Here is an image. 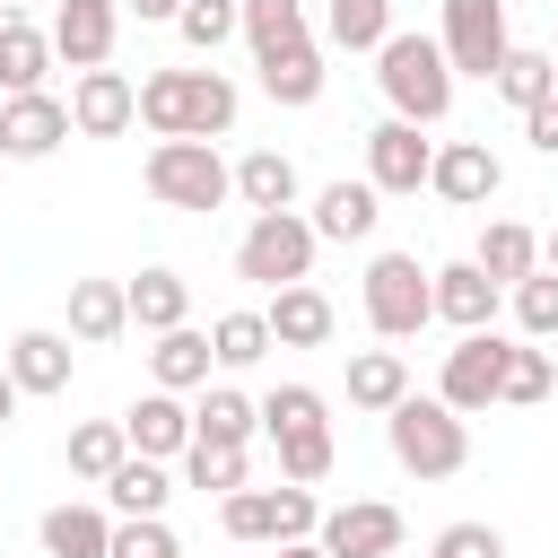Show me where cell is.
Wrapping results in <instances>:
<instances>
[{"instance_id": "9c48e42d", "label": "cell", "mask_w": 558, "mask_h": 558, "mask_svg": "<svg viewBox=\"0 0 558 558\" xmlns=\"http://www.w3.org/2000/svg\"><path fill=\"white\" fill-rule=\"evenodd\" d=\"M445 61L453 70H471V78H497V61L514 52V35H506V0H445Z\"/></svg>"}, {"instance_id": "ffe728a7", "label": "cell", "mask_w": 558, "mask_h": 558, "mask_svg": "<svg viewBox=\"0 0 558 558\" xmlns=\"http://www.w3.org/2000/svg\"><path fill=\"white\" fill-rule=\"evenodd\" d=\"M436 314H445L453 331H488V323H497V279H488L480 262H445V270H436Z\"/></svg>"}, {"instance_id": "c3c4849f", "label": "cell", "mask_w": 558, "mask_h": 558, "mask_svg": "<svg viewBox=\"0 0 558 558\" xmlns=\"http://www.w3.org/2000/svg\"><path fill=\"white\" fill-rule=\"evenodd\" d=\"M270 558H331V549H323V541H279Z\"/></svg>"}, {"instance_id": "83f0119b", "label": "cell", "mask_w": 558, "mask_h": 558, "mask_svg": "<svg viewBox=\"0 0 558 558\" xmlns=\"http://www.w3.org/2000/svg\"><path fill=\"white\" fill-rule=\"evenodd\" d=\"M401 392H410L401 349H357V357H349V401H357V410H375V418H384Z\"/></svg>"}, {"instance_id": "ab89813d", "label": "cell", "mask_w": 558, "mask_h": 558, "mask_svg": "<svg viewBox=\"0 0 558 558\" xmlns=\"http://www.w3.org/2000/svg\"><path fill=\"white\" fill-rule=\"evenodd\" d=\"M514 323H523V340H558V270L514 279Z\"/></svg>"}, {"instance_id": "1f68e13d", "label": "cell", "mask_w": 558, "mask_h": 558, "mask_svg": "<svg viewBox=\"0 0 558 558\" xmlns=\"http://www.w3.org/2000/svg\"><path fill=\"white\" fill-rule=\"evenodd\" d=\"M122 462H131L122 418H87V427H70V471H78V480H96V488H105Z\"/></svg>"}, {"instance_id": "74e56055", "label": "cell", "mask_w": 558, "mask_h": 558, "mask_svg": "<svg viewBox=\"0 0 558 558\" xmlns=\"http://www.w3.org/2000/svg\"><path fill=\"white\" fill-rule=\"evenodd\" d=\"M209 349H218V366H253V357H270L279 340H270V314H218V323H209Z\"/></svg>"}, {"instance_id": "603a6c76", "label": "cell", "mask_w": 558, "mask_h": 558, "mask_svg": "<svg viewBox=\"0 0 558 558\" xmlns=\"http://www.w3.org/2000/svg\"><path fill=\"white\" fill-rule=\"evenodd\" d=\"M471 262H480V270H488L497 288H514V279H532V270H541V235H532L523 218H488V227H480V253H471Z\"/></svg>"}, {"instance_id": "5b68a950", "label": "cell", "mask_w": 558, "mask_h": 558, "mask_svg": "<svg viewBox=\"0 0 558 558\" xmlns=\"http://www.w3.org/2000/svg\"><path fill=\"white\" fill-rule=\"evenodd\" d=\"M314 218H296V209H262L244 235H235V279H253V288H296V279H314Z\"/></svg>"}, {"instance_id": "7a4b0ae2", "label": "cell", "mask_w": 558, "mask_h": 558, "mask_svg": "<svg viewBox=\"0 0 558 558\" xmlns=\"http://www.w3.org/2000/svg\"><path fill=\"white\" fill-rule=\"evenodd\" d=\"M384 445H392V462H401L410 480H453V471L471 462L462 410H453V401H418V392H401V401L384 410Z\"/></svg>"}, {"instance_id": "f6af8a7d", "label": "cell", "mask_w": 558, "mask_h": 558, "mask_svg": "<svg viewBox=\"0 0 558 558\" xmlns=\"http://www.w3.org/2000/svg\"><path fill=\"white\" fill-rule=\"evenodd\" d=\"M523 140H532L541 157H558V96H541V105L523 113Z\"/></svg>"}, {"instance_id": "816d5d0a", "label": "cell", "mask_w": 558, "mask_h": 558, "mask_svg": "<svg viewBox=\"0 0 558 558\" xmlns=\"http://www.w3.org/2000/svg\"><path fill=\"white\" fill-rule=\"evenodd\" d=\"M549 70H558V44H549Z\"/></svg>"}, {"instance_id": "2e32d148", "label": "cell", "mask_w": 558, "mask_h": 558, "mask_svg": "<svg viewBox=\"0 0 558 558\" xmlns=\"http://www.w3.org/2000/svg\"><path fill=\"white\" fill-rule=\"evenodd\" d=\"M122 436H131V453H157V462L183 453V445H192V410H183V392H166V384L140 392V401L122 410Z\"/></svg>"}, {"instance_id": "f546056e", "label": "cell", "mask_w": 558, "mask_h": 558, "mask_svg": "<svg viewBox=\"0 0 558 558\" xmlns=\"http://www.w3.org/2000/svg\"><path fill=\"white\" fill-rule=\"evenodd\" d=\"M262 96H270V105H314V96H323V52H314V44L270 52V61H262Z\"/></svg>"}, {"instance_id": "d6a6232c", "label": "cell", "mask_w": 558, "mask_h": 558, "mask_svg": "<svg viewBox=\"0 0 558 558\" xmlns=\"http://www.w3.org/2000/svg\"><path fill=\"white\" fill-rule=\"evenodd\" d=\"M105 497H113V514H166L174 480H166V462H157V453H131V462L105 480Z\"/></svg>"}, {"instance_id": "4fadbf2b", "label": "cell", "mask_w": 558, "mask_h": 558, "mask_svg": "<svg viewBox=\"0 0 558 558\" xmlns=\"http://www.w3.org/2000/svg\"><path fill=\"white\" fill-rule=\"evenodd\" d=\"M113 35H122V0H61L52 9V52L70 70H105L113 61Z\"/></svg>"}, {"instance_id": "d590c367", "label": "cell", "mask_w": 558, "mask_h": 558, "mask_svg": "<svg viewBox=\"0 0 558 558\" xmlns=\"http://www.w3.org/2000/svg\"><path fill=\"white\" fill-rule=\"evenodd\" d=\"M488 87H497L514 113H532L541 96H558V70H549V52H523V44H514V52L497 61V78H488Z\"/></svg>"}, {"instance_id": "8fae6325", "label": "cell", "mask_w": 558, "mask_h": 558, "mask_svg": "<svg viewBox=\"0 0 558 558\" xmlns=\"http://www.w3.org/2000/svg\"><path fill=\"white\" fill-rule=\"evenodd\" d=\"M70 131H78V122H70V105H61V96H44V87H26V96H9V105H0V157H17V166L52 157Z\"/></svg>"}, {"instance_id": "60d3db41", "label": "cell", "mask_w": 558, "mask_h": 558, "mask_svg": "<svg viewBox=\"0 0 558 558\" xmlns=\"http://www.w3.org/2000/svg\"><path fill=\"white\" fill-rule=\"evenodd\" d=\"M105 558H183V541L166 532V514H122L113 523V549Z\"/></svg>"}, {"instance_id": "ee69618b", "label": "cell", "mask_w": 558, "mask_h": 558, "mask_svg": "<svg viewBox=\"0 0 558 558\" xmlns=\"http://www.w3.org/2000/svg\"><path fill=\"white\" fill-rule=\"evenodd\" d=\"M436 558H506V532L497 523H445L436 532Z\"/></svg>"}, {"instance_id": "7c38bea8", "label": "cell", "mask_w": 558, "mask_h": 558, "mask_svg": "<svg viewBox=\"0 0 558 558\" xmlns=\"http://www.w3.org/2000/svg\"><path fill=\"white\" fill-rule=\"evenodd\" d=\"M497 183H506V166H497V148H488V140H445V148H436V166H427V192H436V201H453V209L497 201Z\"/></svg>"}, {"instance_id": "bcb514c9", "label": "cell", "mask_w": 558, "mask_h": 558, "mask_svg": "<svg viewBox=\"0 0 558 558\" xmlns=\"http://www.w3.org/2000/svg\"><path fill=\"white\" fill-rule=\"evenodd\" d=\"M122 9H131V17H148V26H174V17H183V0H122Z\"/></svg>"}, {"instance_id": "e575fe53", "label": "cell", "mask_w": 558, "mask_h": 558, "mask_svg": "<svg viewBox=\"0 0 558 558\" xmlns=\"http://www.w3.org/2000/svg\"><path fill=\"white\" fill-rule=\"evenodd\" d=\"M183 480H192L201 497H235V488H244V445L192 436V445H183Z\"/></svg>"}, {"instance_id": "7dc6e473", "label": "cell", "mask_w": 558, "mask_h": 558, "mask_svg": "<svg viewBox=\"0 0 558 558\" xmlns=\"http://www.w3.org/2000/svg\"><path fill=\"white\" fill-rule=\"evenodd\" d=\"M17 401H26V392H17V375H9V357H0V427L17 418Z\"/></svg>"}, {"instance_id": "4316f807", "label": "cell", "mask_w": 558, "mask_h": 558, "mask_svg": "<svg viewBox=\"0 0 558 558\" xmlns=\"http://www.w3.org/2000/svg\"><path fill=\"white\" fill-rule=\"evenodd\" d=\"M122 288H131V323H140V331H174V323L192 314L183 270H140V279H122Z\"/></svg>"}, {"instance_id": "d4e9b609", "label": "cell", "mask_w": 558, "mask_h": 558, "mask_svg": "<svg viewBox=\"0 0 558 558\" xmlns=\"http://www.w3.org/2000/svg\"><path fill=\"white\" fill-rule=\"evenodd\" d=\"M235 201L262 218V209H296V166L279 157V148H253V157H235Z\"/></svg>"}, {"instance_id": "b9f144b4", "label": "cell", "mask_w": 558, "mask_h": 558, "mask_svg": "<svg viewBox=\"0 0 558 558\" xmlns=\"http://www.w3.org/2000/svg\"><path fill=\"white\" fill-rule=\"evenodd\" d=\"M506 401H523V410L549 401V349H523V340H514V357H506Z\"/></svg>"}, {"instance_id": "30bf717a", "label": "cell", "mask_w": 558, "mask_h": 558, "mask_svg": "<svg viewBox=\"0 0 558 558\" xmlns=\"http://www.w3.org/2000/svg\"><path fill=\"white\" fill-rule=\"evenodd\" d=\"M418 131H427V122H401V113L366 131V183H375L384 201H392V192H418V183H427V166H436V148H427Z\"/></svg>"}, {"instance_id": "f1b7e54d", "label": "cell", "mask_w": 558, "mask_h": 558, "mask_svg": "<svg viewBox=\"0 0 558 558\" xmlns=\"http://www.w3.org/2000/svg\"><path fill=\"white\" fill-rule=\"evenodd\" d=\"M323 35H331L340 52H384L392 0H323Z\"/></svg>"}, {"instance_id": "52a82bcc", "label": "cell", "mask_w": 558, "mask_h": 558, "mask_svg": "<svg viewBox=\"0 0 558 558\" xmlns=\"http://www.w3.org/2000/svg\"><path fill=\"white\" fill-rule=\"evenodd\" d=\"M218 523H227V541H314L323 532V506H314V488H235V497H218Z\"/></svg>"}, {"instance_id": "e0dca14e", "label": "cell", "mask_w": 558, "mask_h": 558, "mask_svg": "<svg viewBox=\"0 0 558 558\" xmlns=\"http://www.w3.org/2000/svg\"><path fill=\"white\" fill-rule=\"evenodd\" d=\"M375 218H384V192L375 183H323L314 192V235H331V244H366L375 235Z\"/></svg>"}, {"instance_id": "44dd1931", "label": "cell", "mask_w": 558, "mask_h": 558, "mask_svg": "<svg viewBox=\"0 0 558 558\" xmlns=\"http://www.w3.org/2000/svg\"><path fill=\"white\" fill-rule=\"evenodd\" d=\"M9 375H17V392H35V401L70 392V331H17V340H9Z\"/></svg>"}, {"instance_id": "ac0fdd59", "label": "cell", "mask_w": 558, "mask_h": 558, "mask_svg": "<svg viewBox=\"0 0 558 558\" xmlns=\"http://www.w3.org/2000/svg\"><path fill=\"white\" fill-rule=\"evenodd\" d=\"M122 331H131V288L122 279H70V340L105 349Z\"/></svg>"}, {"instance_id": "3957f363", "label": "cell", "mask_w": 558, "mask_h": 558, "mask_svg": "<svg viewBox=\"0 0 558 558\" xmlns=\"http://www.w3.org/2000/svg\"><path fill=\"white\" fill-rule=\"evenodd\" d=\"M375 78H384V105L401 122H445L453 113V61H445L436 35H384Z\"/></svg>"}, {"instance_id": "484cf974", "label": "cell", "mask_w": 558, "mask_h": 558, "mask_svg": "<svg viewBox=\"0 0 558 558\" xmlns=\"http://www.w3.org/2000/svg\"><path fill=\"white\" fill-rule=\"evenodd\" d=\"M44 70H52V26L9 17V26H0V87L26 96V87H44Z\"/></svg>"}, {"instance_id": "836d02e7", "label": "cell", "mask_w": 558, "mask_h": 558, "mask_svg": "<svg viewBox=\"0 0 558 558\" xmlns=\"http://www.w3.org/2000/svg\"><path fill=\"white\" fill-rule=\"evenodd\" d=\"M244 44H253V61H270L288 44H314L305 35V0H244Z\"/></svg>"}, {"instance_id": "9a60e30c", "label": "cell", "mask_w": 558, "mask_h": 558, "mask_svg": "<svg viewBox=\"0 0 558 558\" xmlns=\"http://www.w3.org/2000/svg\"><path fill=\"white\" fill-rule=\"evenodd\" d=\"M314 541H323L331 558H392V549H401V506H375V497H357V506H331Z\"/></svg>"}, {"instance_id": "ba28073f", "label": "cell", "mask_w": 558, "mask_h": 558, "mask_svg": "<svg viewBox=\"0 0 558 558\" xmlns=\"http://www.w3.org/2000/svg\"><path fill=\"white\" fill-rule=\"evenodd\" d=\"M506 357H514V340H497V323H488V331H462V349H445L436 401H453L462 418L488 410V401H506Z\"/></svg>"}, {"instance_id": "7402d4cb", "label": "cell", "mask_w": 558, "mask_h": 558, "mask_svg": "<svg viewBox=\"0 0 558 558\" xmlns=\"http://www.w3.org/2000/svg\"><path fill=\"white\" fill-rule=\"evenodd\" d=\"M35 541H44V558H105L113 549V523H105V506H52L44 523H35Z\"/></svg>"}, {"instance_id": "277c9868", "label": "cell", "mask_w": 558, "mask_h": 558, "mask_svg": "<svg viewBox=\"0 0 558 558\" xmlns=\"http://www.w3.org/2000/svg\"><path fill=\"white\" fill-rule=\"evenodd\" d=\"M140 183H148V201H166V209H218V201L235 192V166H227L209 140H157L148 166H140Z\"/></svg>"}, {"instance_id": "4dcf8cb0", "label": "cell", "mask_w": 558, "mask_h": 558, "mask_svg": "<svg viewBox=\"0 0 558 558\" xmlns=\"http://www.w3.org/2000/svg\"><path fill=\"white\" fill-rule=\"evenodd\" d=\"M262 427V401H244L235 384H201V410H192V436H218V445H244Z\"/></svg>"}, {"instance_id": "5bb4252c", "label": "cell", "mask_w": 558, "mask_h": 558, "mask_svg": "<svg viewBox=\"0 0 558 558\" xmlns=\"http://www.w3.org/2000/svg\"><path fill=\"white\" fill-rule=\"evenodd\" d=\"M70 122H78V140H122V131L140 122V87H131L122 70H78Z\"/></svg>"}, {"instance_id": "cb8c5ba5", "label": "cell", "mask_w": 558, "mask_h": 558, "mask_svg": "<svg viewBox=\"0 0 558 558\" xmlns=\"http://www.w3.org/2000/svg\"><path fill=\"white\" fill-rule=\"evenodd\" d=\"M148 366H157V384H166V392H192V384H209V366H218V349H209V331H192V323H174V331H157V349H148Z\"/></svg>"}, {"instance_id": "8d00e7d4", "label": "cell", "mask_w": 558, "mask_h": 558, "mask_svg": "<svg viewBox=\"0 0 558 558\" xmlns=\"http://www.w3.org/2000/svg\"><path fill=\"white\" fill-rule=\"evenodd\" d=\"M270 445H279V471H288L296 488L331 480V418H314V427H279Z\"/></svg>"}, {"instance_id": "8992f818", "label": "cell", "mask_w": 558, "mask_h": 558, "mask_svg": "<svg viewBox=\"0 0 558 558\" xmlns=\"http://www.w3.org/2000/svg\"><path fill=\"white\" fill-rule=\"evenodd\" d=\"M366 323L384 340H410L418 323H436V270H418V253H375L366 262Z\"/></svg>"}, {"instance_id": "7bdbcfd3", "label": "cell", "mask_w": 558, "mask_h": 558, "mask_svg": "<svg viewBox=\"0 0 558 558\" xmlns=\"http://www.w3.org/2000/svg\"><path fill=\"white\" fill-rule=\"evenodd\" d=\"M314 418H323V392H314V384H279V392L262 401V427H270V436H279V427H314Z\"/></svg>"}, {"instance_id": "6da1fadb", "label": "cell", "mask_w": 558, "mask_h": 558, "mask_svg": "<svg viewBox=\"0 0 558 558\" xmlns=\"http://www.w3.org/2000/svg\"><path fill=\"white\" fill-rule=\"evenodd\" d=\"M140 122L157 140H218V131H235V78L227 70H148Z\"/></svg>"}, {"instance_id": "f907efd6", "label": "cell", "mask_w": 558, "mask_h": 558, "mask_svg": "<svg viewBox=\"0 0 558 558\" xmlns=\"http://www.w3.org/2000/svg\"><path fill=\"white\" fill-rule=\"evenodd\" d=\"M0 26H9V0H0Z\"/></svg>"}, {"instance_id": "681fc988", "label": "cell", "mask_w": 558, "mask_h": 558, "mask_svg": "<svg viewBox=\"0 0 558 558\" xmlns=\"http://www.w3.org/2000/svg\"><path fill=\"white\" fill-rule=\"evenodd\" d=\"M541 262H549V270H558V227H549V244H541Z\"/></svg>"}, {"instance_id": "d6986e66", "label": "cell", "mask_w": 558, "mask_h": 558, "mask_svg": "<svg viewBox=\"0 0 558 558\" xmlns=\"http://www.w3.org/2000/svg\"><path fill=\"white\" fill-rule=\"evenodd\" d=\"M331 296L314 288V279H296V288H270V340L279 349H323L331 340Z\"/></svg>"}, {"instance_id": "f35d334b", "label": "cell", "mask_w": 558, "mask_h": 558, "mask_svg": "<svg viewBox=\"0 0 558 558\" xmlns=\"http://www.w3.org/2000/svg\"><path fill=\"white\" fill-rule=\"evenodd\" d=\"M174 35H183L192 52H218L227 35H244V0H183V17H174Z\"/></svg>"}]
</instances>
